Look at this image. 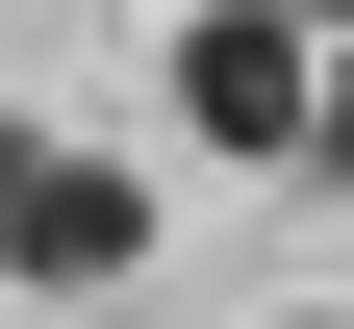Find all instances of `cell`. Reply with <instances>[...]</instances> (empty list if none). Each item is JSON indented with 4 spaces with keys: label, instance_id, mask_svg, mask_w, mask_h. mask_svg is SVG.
Wrapping results in <instances>:
<instances>
[{
    "label": "cell",
    "instance_id": "obj_3",
    "mask_svg": "<svg viewBox=\"0 0 354 329\" xmlns=\"http://www.w3.org/2000/svg\"><path fill=\"white\" fill-rule=\"evenodd\" d=\"M304 152H329V177H354V51H329V76H304Z\"/></svg>",
    "mask_w": 354,
    "mask_h": 329
},
{
    "label": "cell",
    "instance_id": "obj_2",
    "mask_svg": "<svg viewBox=\"0 0 354 329\" xmlns=\"http://www.w3.org/2000/svg\"><path fill=\"white\" fill-rule=\"evenodd\" d=\"M127 254H152V177H127V152H0V278L102 304Z\"/></svg>",
    "mask_w": 354,
    "mask_h": 329
},
{
    "label": "cell",
    "instance_id": "obj_1",
    "mask_svg": "<svg viewBox=\"0 0 354 329\" xmlns=\"http://www.w3.org/2000/svg\"><path fill=\"white\" fill-rule=\"evenodd\" d=\"M304 0H177V127L203 152H304Z\"/></svg>",
    "mask_w": 354,
    "mask_h": 329
},
{
    "label": "cell",
    "instance_id": "obj_4",
    "mask_svg": "<svg viewBox=\"0 0 354 329\" xmlns=\"http://www.w3.org/2000/svg\"><path fill=\"white\" fill-rule=\"evenodd\" d=\"M304 329H329V304H304Z\"/></svg>",
    "mask_w": 354,
    "mask_h": 329
}]
</instances>
